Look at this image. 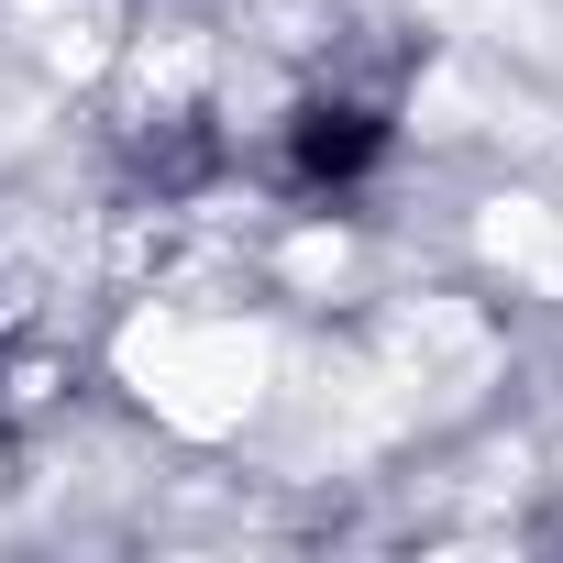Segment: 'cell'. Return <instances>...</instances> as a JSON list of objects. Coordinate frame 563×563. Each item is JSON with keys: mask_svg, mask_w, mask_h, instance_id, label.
<instances>
[{"mask_svg": "<svg viewBox=\"0 0 563 563\" xmlns=\"http://www.w3.org/2000/svg\"><path fill=\"white\" fill-rule=\"evenodd\" d=\"M387 155H398V111L387 100H354V89H321V100H299L288 122H276L265 177L288 188V199H310V210H332V199L376 188Z\"/></svg>", "mask_w": 563, "mask_h": 563, "instance_id": "cell-1", "label": "cell"}]
</instances>
